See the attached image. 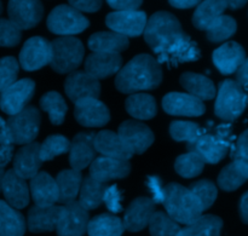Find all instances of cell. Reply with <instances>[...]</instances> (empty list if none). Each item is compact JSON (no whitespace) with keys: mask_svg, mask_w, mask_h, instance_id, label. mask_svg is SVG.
I'll list each match as a JSON object with an SVG mask.
<instances>
[{"mask_svg":"<svg viewBox=\"0 0 248 236\" xmlns=\"http://www.w3.org/2000/svg\"><path fill=\"white\" fill-rule=\"evenodd\" d=\"M162 69L157 60L143 53L126 63L115 79V86L123 94H135L140 91L154 90L161 84Z\"/></svg>","mask_w":248,"mask_h":236,"instance_id":"2","label":"cell"},{"mask_svg":"<svg viewBox=\"0 0 248 236\" xmlns=\"http://www.w3.org/2000/svg\"><path fill=\"white\" fill-rule=\"evenodd\" d=\"M237 23L232 17L222 15L218 17L212 26L207 29V39L212 43H222L227 39L232 38L236 33Z\"/></svg>","mask_w":248,"mask_h":236,"instance_id":"40","label":"cell"},{"mask_svg":"<svg viewBox=\"0 0 248 236\" xmlns=\"http://www.w3.org/2000/svg\"><path fill=\"white\" fill-rule=\"evenodd\" d=\"M104 190H106L104 184L94 181L90 176L85 177V178H82L78 203L86 211L94 210V208L99 207L101 204L103 203Z\"/></svg>","mask_w":248,"mask_h":236,"instance_id":"36","label":"cell"},{"mask_svg":"<svg viewBox=\"0 0 248 236\" xmlns=\"http://www.w3.org/2000/svg\"><path fill=\"white\" fill-rule=\"evenodd\" d=\"M26 228L23 215L0 200V236H23Z\"/></svg>","mask_w":248,"mask_h":236,"instance_id":"31","label":"cell"},{"mask_svg":"<svg viewBox=\"0 0 248 236\" xmlns=\"http://www.w3.org/2000/svg\"><path fill=\"white\" fill-rule=\"evenodd\" d=\"M147 15L143 11H114L109 14L106 18V23L114 33L120 35L137 38L144 33L147 26Z\"/></svg>","mask_w":248,"mask_h":236,"instance_id":"12","label":"cell"},{"mask_svg":"<svg viewBox=\"0 0 248 236\" xmlns=\"http://www.w3.org/2000/svg\"><path fill=\"white\" fill-rule=\"evenodd\" d=\"M147 186L149 188L150 193L153 194V199L154 204H162L165 198V188L162 187L161 179L156 176H150L147 179Z\"/></svg>","mask_w":248,"mask_h":236,"instance_id":"50","label":"cell"},{"mask_svg":"<svg viewBox=\"0 0 248 236\" xmlns=\"http://www.w3.org/2000/svg\"><path fill=\"white\" fill-rule=\"evenodd\" d=\"M232 135L230 125H220L213 130H203L195 142L186 144L189 152L200 155L206 164H218L232 147Z\"/></svg>","mask_w":248,"mask_h":236,"instance_id":"4","label":"cell"},{"mask_svg":"<svg viewBox=\"0 0 248 236\" xmlns=\"http://www.w3.org/2000/svg\"><path fill=\"white\" fill-rule=\"evenodd\" d=\"M43 165L40 159V144L31 143L23 145V148L14 157V172L23 179H31L39 173V169Z\"/></svg>","mask_w":248,"mask_h":236,"instance_id":"25","label":"cell"},{"mask_svg":"<svg viewBox=\"0 0 248 236\" xmlns=\"http://www.w3.org/2000/svg\"><path fill=\"white\" fill-rule=\"evenodd\" d=\"M162 204L167 215L178 224H191L199 220L205 211L200 200L190 189L177 183H170L165 187Z\"/></svg>","mask_w":248,"mask_h":236,"instance_id":"3","label":"cell"},{"mask_svg":"<svg viewBox=\"0 0 248 236\" xmlns=\"http://www.w3.org/2000/svg\"><path fill=\"white\" fill-rule=\"evenodd\" d=\"M70 149V142L68 138L62 135L48 136L40 144V159L41 161H50L56 157L68 153Z\"/></svg>","mask_w":248,"mask_h":236,"instance_id":"42","label":"cell"},{"mask_svg":"<svg viewBox=\"0 0 248 236\" xmlns=\"http://www.w3.org/2000/svg\"><path fill=\"white\" fill-rule=\"evenodd\" d=\"M75 120L85 127H102L110 120L106 104L97 98H85L75 103Z\"/></svg>","mask_w":248,"mask_h":236,"instance_id":"15","label":"cell"},{"mask_svg":"<svg viewBox=\"0 0 248 236\" xmlns=\"http://www.w3.org/2000/svg\"><path fill=\"white\" fill-rule=\"evenodd\" d=\"M228 9L227 1L220 0H207L199 4L193 16V24L200 31H207L213 22L223 15V12Z\"/></svg>","mask_w":248,"mask_h":236,"instance_id":"32","label":"cell"},{"mask_svg":"<svg viewBox=\"0 0 248 236\" xmlns=\"http://www.w3.org/2000/svg\"><path fill=\"white\" fill-rule=\"evenodd\" d=\"M31 194L35 206L50 207L55 206L60 199L58 187L56 179H53L47 172H39L31 179Z\"/></svg>","mask_w":248,"mask_h":236,"instance_id":"26","label":"cell"},{"mask_svg":"<svg viewBox=\"0 0 248 236\" xmlns=\"http://www.w3.org/2000/svg\"><path fill=\"white\" fill-rule=\"evenodd\" d=\"M56 183L60 193L58 203L62 205H68L77 201V196L79 195L81 188L82 174L81 172L75 170H64L58 173Z\"/></svg>","mask_w":248,"mask_h":236,"instance_id":"30","label":"cell"},{"mask_svg":"<svg viewBox=\"0 0 248 236\" xmlns=\"http://www.w3.org/2000/svg\"><path fill=\"white\" fill-rule=\"evenodd\" d=\"M1 191L6 200L5 203L15 210H22L28 206L31 191L26 179L17 176L14 170L5 172L1 182Z\"/></svg>","mask_w":248,"mask_h":236,"instance_id":"21","label":"cell"},{"mask_svg":"<svg viewBox=\"0 0 248 236\" xmlns=\"http://www.w3.org/2000/svg\"><path fill=\"white\" fill-rule=\"evenodd\" d=\"M127 113L138 120H150L157 113L155 98L148 94H131L125 102Z\"/></svg>","mask_w":248,"mask_h":236,"instance_id":"33","label":"cell"},{"mask_svg":"<svg viewBox=\"0 0 248 236\" xmlns=\"http://www.w3.org/2000/svg\"><path fill=\"white\" fill-rule=\"evenodd\" d=\"M162 108L167 114L176 116H200L206 111L201 99L182 92L167 94L162 99Z\"/></svg>","mask_w":248,"mask_h":236,"instance_id":"17","label":"cell"},{"mask_svg":"<svg viewBox=\"0 0 248 236\" xmlns=\"http://www.w3.org/2000/svg\"><path fill=\"white\" fill-rule=\"evenodd\" d=\"M131 165L128 161L99 157L90 165V177L102 184H106L113 179H121L128 176Z\"/></svg>","mask_w":248,"mask_h":236,"instance_id":"19","label":"cell"},{"mask_svg":"<svg viewBox=\"0 0 248 236\" xmlns=\"http://www.w3.org/2000/svg\"><path fill=\"white\" fill-rule=\"evenodd\" d=\"M222 228L223 220L219 217L206 215L181 229L177 236H220Z\"/></svg>","mask_w":248,"mask_h":236,"instance_id":"35","label":"cell"},{"mask_svg":"<svg viewBox=\"0 0 248 236\" xmlns=\"http://www.w3.org/2000/svg\"><path fill=\"white\" fill-rule=\"evenodd\" d=\"M93 132L78 133L70 142L69 162L72 170L81 171L93 162L96 159V149L93 144Z\"/></svg>","mask_w":248,"mask_h":236,"instance_id":"18","label":"cell"},{"mask_svg":"<svg viewBox=\"0 0 248 236\" xmlns=\"http://www.w3.org/2000/svg\"><path fill=\"white\" fill-rule=\"evenodd\" d=\"M1 12H2V5L1 2H0V15H1Z\"/></svg>","mask_w":248,"mask_h":236,"instance_id":"58","label":"cell"},{"mask_svg":"<svg viewBox=\"0 0 248 236\" xmlns=\"http://www.w3.org/2000/svg\"><path fill=\"white\" fill-rule=\"evenodd\" d=\"M90 222L89 211L78 201L62 206L60 220L56 227L58 236H82L87 232Z\"/></svg>","mask_w":248,"mask_h":236,"instance_id":"11","label":"cell"},{"mask_svg":"<svg viewBox=\"0 0 248 236\" xmlns=\"http://www.w3.org/2000/svg\"><path fill=\"white\" fill-rule=\"evenodd\" d=\"M123 57L119 53L92 52L85 61V72L94 79H106L121 69Z\"/></svg>","mask_w":248,"mask_h":236,"instance_id":"23","label":"cell"},{"mask_svg":"<svg viewBox=\"0 0 248 236\" xmlns=\"http://www.w3.org/2000/svg\"><path fill=\"white\" fill-rule=\"evenodd\" d=\"M228 2V7L232 10H237V9H241L242 6H245L246 5V1H244V0H241V1H239V0H232V1H227Z\"/></svg>","mask_w":248,"mask_h":236,"instance_id":"56","label":"cell"},{"mask_svg":"<svg viewBox=\"0 0 248 236\" xmlns=\"http://www.w3.org/2000/svg\"><path fill=\"white\" fill-rule=\"evenodd\" d=\"M22 33L10 19L0 18V46L14 47L21 41Z\"/></svg>","mask_w":248,"mask_h":236,"instance_id":"47","label":"cell"},{"mask_svg":"<svg viewBox=\"0 0 248 236\" xmlns=\"http://www.w3.org/2000/svg\"><path fill=\"white\" fill-rule=\"evenodd\" d=\"M51 58V43L41 36H33L24 43L19 52V65L27 72H33L50 64Z\"/></svg>","mask_w":248,"mask_h":236,"instance_id":"10","label":"cell"},{"mask_svg":"<svg viewBox=\"0 0 248 236\" xmlns=\"http://www.w3.org/2000/svg\"><path fill=\"white\" fill-rule=\"evenodd\" d=\"M64 91L69 99L74 103L85 98H97L101 94V84L99 80L94 79L86 72L70 73L64 81Z\"/></svg>","mask_w":248,"mask_h":236,"instance_id":"14","label":"cell"},{"mask_svg":"<svg viewBox=\"0 0 248 236\" xmlns=\"http://www.w3.org/2000/svg\"><path fill=\"white\" fill-rule=\"evenodd\" d=\"M4 174H5L4 167L0 166V191H1V182H2V178H4Z\"/></svg>","mask_w":248,"mask_h":236,"instance_id":"57","label":"cell"},{"mask_svg":"<svg viewBox=\"0 0 248 236\" xmlns=\"http://www.w3.org/2000/svg\"><path fill=\"white\" fill-rule=\"evenodd\" d=\"M155 212V204L150 198H137L130 204L124 217L125 230L137 233L149 225L150 218Z\"/></svg>","mask_w":248,"mask_h":236,"instance_id":"20","label":"cell"},{"mask_svg":"<svg viewBox=\"0 0 248 236\" xmlns=\"http://www.w3.org/2000/svg\"><path fill=\"white\" fill-rule=\"evenodd\" d=\"M94 149L102 157H110V159L128 161L133 157V153L126 147L118 133L113 131H101L94 135L93 140Z\"/></svg>","mask_w":248,"mask_h":236,"instance_id":"24","label":"cell"},{"mask_svg":"<svg viewBox=\"0 0 248 236\" xmlns=\"http://www.w3.org/2000/svg\"><path fill=\"white\" fill-rule=\"evenodd\" d=\"M62 213V206L39 207L34 206L29 210L27 225L31 233H48L56 230Z\"/></svg>","mask_w":248,"mask_h":236,"instance_id":"27","label":"cell"},{"mask_svg":"<svg viewBox=\"0 0 248 236\" xmlns=\"http://www.w3.org/2000/svg\"><path fill=\"white\" fill-rule=\"evenodd\" d=\"M109 6L119 12H127V11H138L142 1L137 0H110L108 1Z\"/></svg>","mask_w":248,"mask_h":236,"instance_id":"51","label":"cell"},{"mask_svg":"<svg viewBox=\"0 0 248 236\" xmlns=\"http://www.w3.org/2000/svg\"><path fill=\"white\" fill-rule=\"evenodd\" d=\"M128 39L114 31H98L90 36L89 47L93 52L119 53L128 47Z\"/></svg>","mask_w":248,"mask_h":236,"instance_id":"28","label":"cell"},{"mask_svg":"<svg viewBox=\"0 0 248 236\" xmlns=\"http://www.w3.org/2000/svg\"><path fill=\"white\" fill-rule=\"evenodd\" d=\"M15 143L7 130L6 121L0 116V166L5 167L14 157Z\"/></svg>","mask_w":248,"mask_h":236,"instance_id":"46","label":"cell"},{"mask_svg":"<svg viewBox=\"0 0 248 236\" xmlns=\"http://www.w3.org/2000/svg\"><path fill=\"white\" fill-rule=\"evenodd\" d=\"M118 135L133 154H143L154 143L153 131L140 121H125L119 127Z\"/></svg>","mask_w":248,"mask_h":236,"instance_id":"13","label":"cell"},{"mask_svg":"<svg viewBox=\"0 0 248 236\" xmlns=\"http://www.w3.org/2000/svg\"><path fill=\"white\" fill-rule=\"evenodd\" d=\"M240 217H241L242 222L245 224H248V191L242 195L241 200H240Z\"/></svg>","mask_w":248,"mask_h":236,"instance_id":"54","label":"cell"},{"mask_svg":"<svg viewBox=\"0 0 248 236\" xmlns=\"http://www.w3.org/2000/svg\"><path fill=\"white\" fill-rule=\"evenodd\" d=\"M89 26V19L70 5H58L47 17V28L57 35H75L82 33Z\"/></svg>","mask_w":248,"mask_h":236,"instance_id":"8","label":"cell"},{"mask_svg":"<svg viewBox=\"0 0 248 236\" xmlns=\"http://www.w3.org/2000/svg\"><path fill=\"white\" fill-rule=\"evenodd\" d=\"M124 232L125 227L123 220L109 213L96 216L87 225L89 236H121Z\"/></svg>","mask_w":248,"mask_h":236,"instance_id":"34","label":"cell"},{"mask_svg":"<svg viewBox=\"0 0 248 236\" xmlns=\"http://www.w3.org/2000/svg\"><path fill=\"white\" fill-rule=\"evenodd\" d=\"M248 181L247 176L235 162H230L220 171L218 176V186L224 191H234Z\"/></svg>","mask_w":248,"mask_h":236,"instance_id":"39","label":"cell"},{"mask_svg":"<svg viewBox=\"0 0 248 236\" xmlns=\"http://www.w3.org/2000/svg\"><path fill=\"white\" fill-rule=\"evenodd\" d=\"M52 58L50 65L56 73L68 74L81 65L85 56V47L75 36H60L51 43Z\"/></svg>","mask_w":248,"mask_h":236,"instance_id":"5","label":"cell"},{"mask_svg":"<svg viewBox=\"0 0 248 236\" xmlns=\"http://www.w3.org/2000/svg\"><path fill=\"white\" fill-rule=\"evenodd\" d=\"M35 82L31 79H22L15 81L0 94V109L10 116L16 115L23 110L33 98Z\"/></svg>","mask_w":248,"mask_h":236,"instance_id":"9","label":"cell"},{"mask_svg":"<svg viewBox=\"0 0 248 236\" xmlns=\"http://www.w3.org/2000/svg\"><path fill=\"white\" fill-rule=\"evenodd\" d=\"M103 203L110 212L119 213L123 211V193L119 190L115 184L106 188L103 194Z\"/></svg>","mask_w":248,"mask_h":236,"instance_id":"49","label":"cell"},{"mask_svg":"<svg viewBox=\"0 0 248 236\" xmlns=\"http://www.w3.org/2000/svg\"><path fill=\"white\" fill-rule=\"evenodd\" d=\"M144 39L157 55V62L169 67L195 62L201 57L198 44L184 33L181 22L167 11L155 12L147 21Z\"/></svg>","mask_w":248,"mask_h":236,"instance_id":"1","label":"cell"},{"mask_svg":"<svg viewBox=\"0 0 248 236\" xmlns=\"http://www.w3.org/2000/svg\"><path fill=\"white\" fill-rule=\"evenodd\" d=\"M200 4V1H196V0H173V1H170V5L176 9H190V7L196 6V5Z\"/></svg>","mask_w":248,"mask_h":236,"instance_id":"55","label":"cell"},{"mask_svg":"<svg viewBox=\"0 0 248 236\" xmlns=\"http://www.w3.org/2000/svg\"><path fill=\"white\" fill-rule=\"evenodd\" d=\"M69 5L79 12H96L101 9L102 2L97 0H77L70 1Z\"/></svg>","mask_w":248,"mask_h":236,"instance_id":"52","label":"cell"},{"mask_svg":"<svg viewBox=\"0 0 248 236\" xmlns=\"http://www.w3.org/2000/svg\"><path fill=\"white\" fill-rule=\"evenodd\" d=\"M191 191L196 195V198L200 200L201 205H202L203 210H208L211 206L215 204L216 199L218 195V189L211 181L207 179H202V181L195 182L189 187Z\"/></svg>","mask_w":248,"mask_h":236,"instance_id":"44","label":"cell"},{"mask_svg":"<svg viewBox=\"0 0 248 236\" xmlns=\"http://www.w3.org/2000/svg\"><path fill=\"white\" fill-rule=\"evenodd\" d=\"M202 132V128L190 121H173L170 126V135L177 142H186L188 144L195 142Z\"/></svg>","mask_w":248,"mask_h":236,"instance_id":"43","label":"cell"},{"mask_svg":"<svg viewBox=\"0 0 248 236\" xmlns=\"http://www.w3.org/2000/svg\"><path fill=\"white\" fill-rule=\"evenodd\" d=\"M40 107L44 111L48 114L50 121L53 125H61L67 115L68 107L62 94L51 91L44 94L40 98Z\"/></svg>","mask_w":248,"mask_h":236,"instance_id":"37","label":"cell"},{"mask_svg":"<svg viewBox=\"0 0 248 236\" xmlns=\"http://www.w3.org/2000/svg\"><path fill=\"white\" fill-rule=\"evenodd\" d=\"M181 84L189 94L201 99V101H210L215 98L217 92L216 86L210 78L205 75L196 74V73L186 72L181 77Z\"/></svg>","mask_w":248,"mask_h":236,"instance_id":"29","label":"cell"},{"mask_svg":"<svg viewBox=\"0 0 248 236\" xmlns=\"http://www.w3.org/2000/svg\"><path fill=\"white\" fill-rule=\"evenodd\" d=\"M19 64L16 58L2 57L0 58V94L6 90L10 85L17 81Z\"/></svg>","mask_w":248,"mask_h":236,"instance_id":"45","label":"cell"},{"mask_svg":"<svg viewBox=\"0 0 248 236\" xmlns=\"http://www.w3.org/2000/svg\"><path fill=\"white\" fill-rule=\"evenodd\" d=\"M9 19L19 29H31L41 21L44 7L40 1H10L7 6Z\"/></svg>","mask_w":248,"mask_h":236,"instance_id":"16","label":"cell"},{"mask_svg":"<svg viewBox=\"0 0 248 236\" xmlns=\"http://www.w3.org/2000/svg\"><path fill=\"white\" fill-rule=\"evenodd\" d=\"M236 82L241 85L242 87H248V58L245 60L241 67L236 72Z\"/></svg>","mask_w":248,"mask_h":236,"instance_id":"53","label":"cell"},{"mask_svg":"<svg viewBox=\"0 0 248 236\" xmlns=\"http://www.w3.org/2000/svg\"><path fill=\"white\" fill-rule=\"evenodd\" d=\"M206 162L195 152H189L177 157L174 169L183 178H194L202 172Z\"/></svg>","mask_w":248,"mask_h":236,"instance_id":"38","label":"cell"},{"mask_svg":"<svg viewBox=\"0 0 248 236\" xmlns=\"http://www.w3.org/2000/svg\"><path fill=\"white\" fill-rule=\"evenodd\" d=\"M213 63L222 74L230 75L237 72L246 60L245 48L235 41L223 44L213 52Z\"/></svg>","mask_w":248,"mask_h":236,"instance_id":"22","label":"cell"},{"mask_svg":"<svg viewBox=\"0 0 248 236\" xmlns=\"http://www.w3.org/2000/svg\"><path fill=\"white\" fill-rule=\"evenodd\" d=\"M149 232L152 236H177L181 227L167 213L155 211L149 222Z\"/></svg>","mask_w":248,"mask_h":236,"instance_id":"41","label":"cell"},{"mask_svg":"<svg viewBox=\"0 0 248 236\" xmlns=\"http://www.w3.org/2000/svg\"><path fill=\"white\" fill-rule=\"evenodd\" d=\"M248 104V94L235 80H224L219 85L215 113L224 121H234L245 111Z\"/></svg>","mask_w":248,"mask_h":236,"instance_id":"6","label":"cell"},{"mask_svg":"<svg viewBox=\"0 0 248 236\" xmlns=\"http://www.w3.org/2000/svg\"><path fill=\"white\" fill-rule=\"evenodd\" d=\"M232 162L237 165L244 171L248 178V130L241 133L235 144L232 153Z\"/></svg>","mask_w":248,"mask_h":236,"instance_id":"48","label":"cell"},{"mask_svg":"<svg viewBox=\"0 0 248 236\" xmlns=\"http://www.w3.org/2000/svg\"><path fill=\"white\" fill-rule=\"evenodd\" d=\"M40 111L33 106H27L16 115L6 121L7 130L15 144L27 145L34 142L40 128Z\"/></svg>","mask_w":248,"mask_h":236,"instance_id":"7","label":"cell"}]
</instances>
